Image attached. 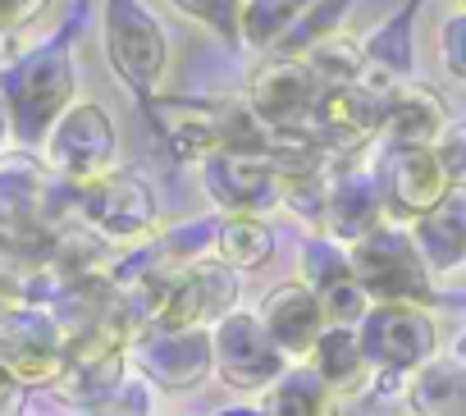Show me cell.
Here are the masks:
<instances>
[{
	"label": "cell",
	"instance_id": "1",
	"mask_svg": "<svg viewBox=\"0 0 466 416\" xmlns=\"http://www.w3.org/2000/svg\"><path fill=\"white\" fill-rule=\"evenodd\" d=\"M74 87L78 78H74V56L65 37L0 69V101H5L10 137L19 142V151H37L51 137L56 119L74 106Z\"/></svg>",
	"mask_w": 466,
	"mask_h": 416
},
{
	"label": "cell",
	"instance_id": "2",
	"mask_svg": "<svg viewBox=\"0 0 466 416\" xmlns=\"http://www.w3.org/2000/svg\"><path fill=\"white\" fill-rule=\"evenodd\" d=\"M238 302V270L224 261H187L142 279V307L160 330H201L219 325Z\"/></svg>",
	"mask_w": 466,
	"mask_h": 416
},
{
	"label": "cell",
	"instance_id": "3",
	"mask_svg": "<svg viewBox=\"0 0 466 416\" xmlns=\"http://www.w3.org/2000/svg\"><path fill=\"white\" fill-rule=\"evenodd\" d=\"M348 257H352V275L370 302H416V307L430 302V275H425L430 266H425L416 238H407L402 229L380 225L366 238H357L348 248Z\"/></svg>",
	"mask_w": 466,
	"mask_h": 416
},
{
	"label": "cell",
	"instance_id": "4",
	"mask_svg": "<svg viewBox=\"0 0 466 416\" xmlns=\"http://www.w3.org/2000/svg\"><path fill=\"white\" fill-rule=\"evenodd\" d=\"M115 147H119L115 124H110V115L96 101H74L56 119L51 137L42 142L51 174L65 178V183H74L78 192L92 188V183H101L106 174H115Z\"/></svg>",
	"mask_w": 466,
	"mask_h": 416
},
{
	"label": "cell",
	"instance_id": "5",
	"mask_svg": "<svg viewBox=\"0 0 466 416\" xmlns=\"http://www.w3.org/2000/svg\"><path fill=\"white\" fill-rule=\"evenodd\" d=\"M106 51L119 78L142 101H151L169 65V42L160 19L147 10V0H106Z\"/></svg>",
	"mask_w": 466,
	"mask_h": 416
},
{
	"label": "cell",
	"instance_id": "6",
	"mask_svg": "<svg viewBox=\"0 0 466 416\" xmlns=\"http://www.w3.org/2000/svg\"><path fill=\"white\" fill-rule=\"evenodd\" d=\"M357 339H361V352L375 370L407 375V370H420L430 361L439 334H434V320L416 302H375L361 316Z\"/></svg>",
	"mask_w": 466,
	"mask_h": 416
},
{
	"label": "cell",
	"instance_id": "7",
	"mask_svg": "<svg viewBox=\"0 0 466 416\" xmlns=\"http://www.w3.org/2000/svg\"><path fill=\"white\" fill-rule=\"evenodd\" d=\"M325 96V83L316 78V69L302 56H279L266 69H257L252 87H248V106L252 115L270 128V133H298L311 124L316 106Z\"/></svg>",
	"mask_w": 466,
	"mask_h": 416
},
{
	"label": "cell",
	"instance_id": "8",
	"mask_svg": "<svg viewBox=\"0 0 466 416\" xmlns=\"http://www.w3.org/2000/svg\"><path fill=\"white\" fill-rule=\"evenodd\" d=\"M106 243H142L156 234V192L142 174L115 169L101 183L83 188V211H78Z\"/></svg>",
	"mask_w": 466,
	"mask_h": 416
},
{
	"label": "cell",
	"instance_id": "9",
	"mask_svg": "<svg viewBox=\"0 0 466 416\" xmlns=\"http://www.w3.org/2000/svg\"><path fill=\"white\" fill-rule=\"evenodd\" d=\"M210 339H215V370L233 389H270L289 370L284 348L270 339V330L252 311H228Z\"/></svg>",
	"mask_w": 466,
	"mask_h": 416
},
{
	"label": "cell",
	"instance_id": "10",
	"mask_svg": "<svg viewBox=\"0 0 466 416\" xmlns=\"http://www.w3.org/2000/svg\"><path fill=\"white\" fill-rule=\"evenodd\" d=\"M0 361L19 384H56L65 375V330L42 307H19L0 325Z\"/></svg>",
	"mask_w": 466,
	"mask_h": 416
},
{
	"label": "cell",
	"instance_id": "11",
	"mask_svg": "<svg viewBox=\"0 0 466 416\" xmlns=\"http://www.w3.org/2000/svg\"><path fill=\"white\" fill-rule=\"evenodd\" d=\"M375 178L384 192V211L398 220H425L452 188L434 147H389Z\"/></svg>",
	"mask_w": 466,
	"mask_h": 416
},
{
	"label": "cell",
	"instance_id": "12",
	"mask_svg": "<svg viewBox=\"0 0 466 416\" xmlns=\"http://www.w3.org/2000/svg\"><path fill=\"white\" fill-rule=\"evenodd\" d=\"M206 192L215 206H224V216H266L270 206H279V165L266 156H233L215 151L201 160Z\"/></svg>",
	"mask_w": 466,
	"mask_h": 416
},
{
	"label": "cell",
	"instance_id": "13",
	"mask_svg": "<svg viewBox=\"0 0 466 416\" xmlns=\"http://www.w3.org/2000/svg\"><path fill=\"white\" fill-rule=\"evenodd\" d=\"M137 366L160 389H197L215 366V339L206 330H160L147 325V334L133 343Z\"/></svg>",
	"mask_w": 466,
	"mask_h": 416
},
{
	"label": "cell",
	"instance_id": "14",
	"mask_svg": "<svg viewBox=\"0 0 466 416\" xmlns=\"http://www.w3.org/2000/svg\"><path fill=\"white\" fill-rule=\"evenodd\" d=\"M384 192H380V178L375 174H361V169H339L329 178V206H325V234L334 243H357L366 238L370 229L384 225Z\"/></svg>",
	"mask_w": 466,
	"mask_h": 416
},
{
	"label": "cell",
	"instance_id": "15",
	"mask_svg": "<svg viewBox=\"0 0 466 416\" xmlns=\"http://www.w3.org/2000/svg\"><path fill=\"white\" fill-rule=\"evenodd\" d=\"M261 325L270 330V339L284 348V357H311V348L320 343V334L329 330L320 298L307 284H279L266 302H261Z\"/></svg>",
	"mask_w": 466,
	"mask_h": 416
},
{
	"label": "cell",
	"instance_id": "16",
	"mask_svg": "<svg viewBox=\"0 0 466 416\" xmlns=\"http://www.w3.org/2000/svg\"><path fill=\"white\" fill-rule=\"evenodd\" d=\"M46 174L33 160V151H15L0 160V238H33L42 234V201H46Z\"/></svg>",
	"mask_w": 466,
	"mask_h": 416
},
{
	"label": "cell",
	"instance_id": "17",
	"mask_svg": "<svg viewBox=\"0 0 466 416\" xmlns=\"http://www.w3.org/2000/svg\"><path fill=\"white\" fill-rule=\"evenodd\" d=\"M160 137L178 160H206L219 151V101H147Z\"/></svg>",
	"mask_w": 466,
	"mask_h": 416
},
{
	"label": "cell",
	"instance_id": "18",
	"mask_svg": "<svg viewBox=\"0 0 466 416\" xmlns=\"http://www.w3.org/2000/svg\"><path fill=\"white\" fill-rule=\"evenodd\" d=\"M443 133V106L430 87L416 83H398L389 92V110H384V128L380 137L389 147H434Z\"/></svg>",
	"mask_w": 466,
	"mask_h": 416
},
{
	"label": "cell",
	"instance_id": "19",
	"mask_svg": "<svg viewBox=\"0 0 466 416\" xmlns=\"http://www.w3.org/2000/svg\"><path fill=\"white\" fill-rule=\"evenodd\" d=\"M411 15H416V0H411L407 10H398L389 24H380V28L361 42V51H366L361 78H370V83H380V87H398V83L411 74Z\"/></svg>",
	"mask_w": 466,
	"mask_h": 416
},
{
	"label": "cell",
	"instance_id": "20",
	"mask_svg": "<svg viewBox=\"0 0 466 416\" xmlns=\"http://www.w3.org/2000/svg\"><path fill=\"white\" fill-rule=\"evenodd\" d=\"M311 370H316L334 393H357V389H366V375H370L375 366L366 361L357 330L329 325V330L320 334V343L311 348Z\"/></svg>",
	"mask_w": 466,
	"mask_h": 416
},
{
	"label": "cell",
	"instance_id": "21",
	"mask_svg": "<svg viewBox=\"0 0 466 416\" xmlns=\"http://www.w3.org/2000/svg\"><path fill=\"white\" fill-rule=\"evenodd\" d=\"M416 248L425 266L452 270L466 257V197H443L425 220H416Z\"/></svg>",
	"mask_w": 466,
	"mask_h": 416
},
{
	"label": "cell",
	"instance_id": "22",
	"mask_svg": "<svg viewBox=\"0 0 466 416\" xmlns=\"http://www.w3.org/2000/svg\"><path fill=\"white\" fill-rule=\"evenodd\" d=\"M261 416H334V389L311 366H289L266 389Z\"/></svg>",
	"mask_w": 466,
	"mask_h": 416
},
{
	"label": "cell",
	"instance_id": "23",
	"mask_svg": "<svg viewBox=\"0 0 466 416\" xmlns=\"http://www.w3.org/2000/svg\"><path fill=\"white\" fill-rule=\"evenodd\" d=\"M275 257V229L261 216H224L215 229V261L233 270H257Z\"/></svg>",
	"mask_w": 466,
	"mask_h": 416
},
{
	"label": "cell",
	"instance_id": "24",
	"mask_svg": "<svg viewBox=\"0 0 466 416\" xmlns=\"http://www.w3.org/2000/svg\"><path fill=\"white\" fill-rule=\"evenodd\" d=\"M411 407L420 416H466V366H420V375L411 380Z\"/></svg>",
	"mask_w": 466,
	"mask_h": 416
},
{
	"label": "cell",
	"instance_id": "25",
	"mask_svg": "<svg viewBox=\"0 0 466 416\" xmlns=\"http://www.w3.org/2000/svg\"><path fill=\"white\" fill-rule=\"evenodd\" d=\"M311 5L316 0H248L243 5V42H252L261 51L279 46Z\"/></svg>",
	"mask_w": 466,
	"mask_h": 416
},
{
	"label": "cell",
	"instance_id": "26",
	"mask_svg": "<svg viewBox=\"0 0 466 416\" xmlns=\"http://www.w3.org/2000/svg\"><path fill=\"white\" fill-rule=\"evenodd\" d=\"M311 69H316V78L325 83V87H343V83H357L361 78V69H366V51H361V42H348L343 33H334L329 42H320V46H311L307 56H302Z\"/></svg>",
	"mask_w": 466,
	"mask_h": 416
},
{
	"label": "cell",
	"instance_id": "27",
	"mask_svg": "<svg viewBox=\"0 0 466 416\" xmlns=\"http://www.w3.org/2000/svg\"><path fill=\"white\" fill-rule=\"evenodd\" d=\"M343 15H348V0H316V5L298 19V28L279 42V51L284 56H307L311 46H320V42H329L339 33Z\"/></svg>",
	"mask_w": 466,
	"mask_h": 416
},
{
	"label": "cell",
	"instance_id": "28",
	"mask_svg": "<svg viewBox=\"0 0 466 416\" xmlns=\"http://www.w3.org/2000/svg\"><path fill=\"white\" fill-rule=\"evenodd\" d=\"M174 5H178L187 19L206 24L215 37L243 42V5H248V0H174Z\"/></svg>",
	"mask_w": 466,
	"mask_h": 416
},
{
	"label": "cell",
	"instance_id": "29",
	"mask_svg": "<svg viewBox=\"0 0 466 416\" xmlns=\"http://www.w3.org/2000/svg\"><path fill=\"white\" fill-rule=\"evenodd\" d=\"M434 156H439V165H443L448 183L466 188V124L443 128V133H439V142H434Z\"/></svg>",
	"mask_w": 466,
	"mask_h": 416
},
{
	"label": "cell",
	"instance_id": "30",
	"mask_svg": "<svg viewBox=\"0 0 466 416\" xmlns=\"http://www.w3.org/2000/svg\"><path fill=\"white\" fill-rule=\"evenodd\" d=\"M439 56H443V65H448L457 78H466V15H457V19H448V24H443Z\"/></svg>",
	"mask_w": 466,
	"mask_h": 416
},
{
	"label": "cell",
	"instance_id": "31",
	"mask_svg": "<svg viewBox=\"0 0 466 416\" xmlns=\"http://www.w3.org/2000/svg\"><path fill=\"white\" fill-rule=\"evenodd\" d=\"M19 307H28V289H24V279L15 270L0 266V325H5Z\"/></svg>",
	"mask_w": 466,
	"mask_h": 416
},
{
	"label": "cell",
	"instance_id": "32",
	"mask_svg": "<svg viewBox=\"0 0 466 416\" xmlns=\"http://www.w3.org/2000/svg\"><path fill=\"white\" fill-rule=\"evenodd\" d=\"M42 5H46V0H0V33L24 28V24H28Z\"/></svg>",
	"mask_w": 466,
	"mask_h": 416
},
{
	"label": "cell",
	"instance_id": "33",
	"mask_svg": "<svg viewBox=\"0 0 466 416\" xmlns=\"http://www.w3.org/2000/svg\"><path fill=\"white\" fill-rule=\"evenodd\" d=\"M15 384H19V380H15V375L5 370V361H0V402H5V398L15 393Z\"/></svg>",
	"mask_w": 466,
	"mask_h": 416
},
{
	"label": "cell",
	"instance_id": "34",
	"mask_svg": "<svg viewBox=\"0 0 466 416\" xmlns=\"http://www.w3.org/2000/svg\"><path fill=\"white\" fill-rule=\"evenodd\" d=\"M5 137H10V115H5V101H0V147H5Z\"/></svg>",
	"mask_w": 466,
	"mask_h": 416
},
{
	"label": "cell",
	"instance_id": "35",
	"mask_svg": "<svg viewBox=\"0 0 466 416\" xmlns=\"http://www.w3.org/2000/svg\"><path fill=\"white\" fill-rule=\"evenodd\" d=\"M215 416H261V411H252V407H228V411H215Z\"/></svg>",
	"mask_w": 466,
	"mask_h": 416
},
{
	"label": "cell",
	"instance_id": "36",
	"mask_svg": "<svg viewBox=\"0 0 466 416\" xmlns=\"http://www.w3.org/2000/svg\"><path fill=\"white\" fill-rule=\"evenodd\" d=\"M457 5H466V0H457Z\"/></svg>",
	"mask_w": 466,
	"mask_h": 416
}]
</instances>
